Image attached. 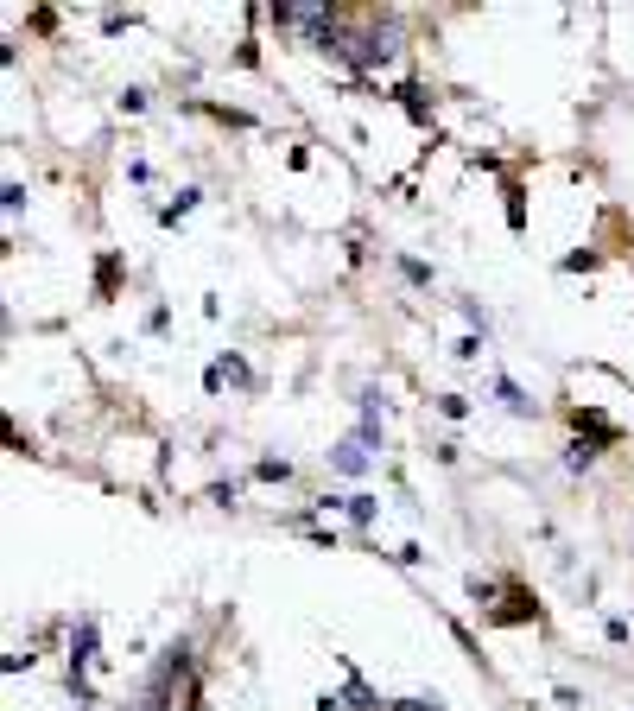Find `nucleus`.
Segmentation results:
<instances>
[{"instance_id":"f257e3e1","label":"nucleus","mask_w":634,"mask_h":711,"mask_svg":"<svg viewBox=\"0 0 634 711\" xmlns=\"http://www.w3.org/2000/svg\"><path fill=\"white\" fill-rule=\"evenodd\" d=\"M393 57H400V26H393V20H368L362 32H349V51H342V64L362 70V77L387 70Z\"/></svg>"},{"instance_id":"f03ea898","label":"nucleus","mask_w":634,"mask_h":711,"mask_svg":"<svg viewBox=\"0 0 634 711\" xmlns=\"http://www.w3.org/2000/svg\"><path fill=\"white\" fill-rule=\"evenodd\" d=\"M482 622H488V629H520V622H545V610H539V597H533L520 578H508V597L488 610Z\"/></svg>"},{"instance_id":"7ed1b4c3","label":"nucleus","mask_w":634,"mask_h":711,"mask_svg":"<svg viewBox=\"0 0 634 711\" xmlns=\"http://www.w3.org/2000/svg\"><path fill=\"white\" fill-rule=\"evenodd\" d=\"M96 648H102V622L96 616H77V622H70V642H63V673H89L96 667Z\"/></svg>"},{"instance_id":"20e7f679","label":"nucleus","mask_w":634,"mask_h":711,"mask_svg":"<svg viewBox=\"0 0 634 711\" xmlns=\"http://www.w3.org/2000/svg\"><path fill=\"white\" fill-rule=\"evenodd\" d=\"M203 388H209V394H223V388H254V369L241 363L235 349H216V363L203 369Z\"/></svg>"},{"instance_id":"39448f33","label":"nucleus","mask_w":634,"mask_h":711,"mask_svg":"<svg viewBox=\"0 0 634 711\" xmlns=\"http://www.w3.org/2000/svg\"><path fill=\"white\" fill-rule=\"evenodd\" d=\"M121 279H127V254L121 248H102L96 254V305H108L121 293Z\"/></svg>"},{"instance_id":"423d86ee","label":"nucleus","mask_w":634,"mask_h":711,"mask_svg":"<svg viewBox=\"0 0 634 711\" xmlns=\"http://www.w3.org/2000/svg\"><path fill=\"white\" fill-rule=\"evenodd\" d=\"M488 394H495V400H502V407H508L514 419H539V407H533V394H527V388H520L514 375H502V369H495V375H488Z\"/></svg>"},{"instance_id":"0eeeda50","label":"nucleus","mask_w":634,"mask_h":711,"mask_svg":"<svg viewBox=\"0 0 634 711\" xmlns=\"http://www.w3.org/2000/svg\"><path fill=\"white\" fill-rule=\"evenodd\" d=\"M324 458H330V470H336V476H368V470H375V451H362L356 439H336Z\"/></svg>"},{"instance_id":"6e6552de","label":"nucleus","mask_w":634,"mask_h":711,"mask_svg":"<svg viewBox=\"0 0 634 711\" xmlns=\"http://www.w3.org/2000/svg\"><path fill=\"white\" fill-rule=\"evenodd\" d=\"M342 515H349V527H356V534H368V527L381 521V495H368V489H349V495H342Z\"/></svg>"},{"instance_id":"1a4fd4ad","label":"nucleus","mask_w":634,"mask_h":711,"mask_svg":"<svg viewBox=\"0 0 634 711\" xmlns=\"http://www.w3.org/2000/svg\"><path fill=\"white\" fill-rule=\"evenodd\" d=\"M342 711H387V698H381L356 667H349V680H342Z\"/></svg>"},{"instance_id":"9d476101","label":"nucleus","mask_w":634,"mask_h":711,"mask_svg":"<svg viewBox=\"0 0 634 711\" xmlns=\"http://www.w3.org/2000/svg\"><path fill=\"white\" fill-rule=\"evenodd\" d=\"M463 591H469V604H476V610L488 616V610H495V604L508 597V578H488V572H469V578H463Z\"/></svg>"},{"instance_id":"9b49d317","label":"nucleus","mask_w":634,"mask_h":711,"mask_svg":"<svg viewBox=\"0 0 634 711\" xmlns=\"http://www.w3.org/2000/svg\"><path fill=\"white\" fill-rule=\"evenodd\" d=\"M197 203H203V184H178V197H172V203L159 210V223H165V229H172V223H184Z\"/></svg>"},{"instance_id":"f8f14e48","label":"nucleus","mask_w":634,"mask_h":711,"mask_svg":"<svg viewBox=\"0 0 634 711\" xmlns=\"http://www.w3.org/2000/svg\"><path fill=\"white\" fill-rule=\"evenodd\" d=\"M502 203H508V229L520 236V229H527V191H520V178L502 184Z\"/></svg>"},{"instance_id":"ddd939ff","label":"nucleus","mask_w":634,"mask_h":711,"mask_svg":"<svg viewBox=\"0 0 634 711\" xmlns=\"http://www.w3.org/2000/svg\"><path fill=\"white\" fill-rule=\"evenodd\" d=\"M596 458H603V451H596V445H590V439H571V445H565V458H558V464H565V470H571V476H584V470H590V464H596Z\"/></svg>"},{"instance_id":"4468645a","label":"nucleus","mask_w":634,"mask_h":711,"mask_svg":"<svg viewBox=\"0 0 634 711\" xmlns=\"http://www.w3.org/2000/svg\"><path fill=\"white\" fill-rule=\"evenodd\" d=\"M356 445H362V451H381V445H387V425H381V413H362V419H356Z\"/></svg>"},{"instance_id":"2eb2a0df","label":"nucleus","mask_w":634,"mask_h":711,"mask_svg":"<svg viewBox=\"0 0 634 711\" xmlns=\"http://www.w3.org/2000/svg\"><path fill=\"white\" fill-rule=\"evenodd\" d=\"M197 115H209V121H223V127H254V115L248 108H223V102H190Z\"/></svg>"},{"instance_id":"dca6fc26","label":"nucleus","mask_w":634,"mask_h":711,"mask_svg":"<svg viewBox=\"0 0 634 711\" xmlns=\"http://www.w3.org/2000/svg\"><path fill=\"white\" fill-rule=\"evenodd\" d=\"M393 267H400V279H406V287L432 293V267H426V261H412V254H393Z\"/></svg>"},{"instance_id":"f3484780","label":"nucleus","mask_w":634,"mask_h":711,"mask_svg":"<svg viewBox=\"0 0 634 711\" xmlns=\"http://www.w3.org/2000/svg\"><path fill=\"white\" fill-rule=\"evenodd\" d=\"M254 483H292V464L286 458H260L254 464Z\"/></svg>"},{"instance_id":"a211bd4d","label":"nucleus","mask_w":634,"mask_h":711,"mask_svg":"<svg viewBox=\"0 0 634 711\" xmlns=\"http://www.w3.org/2000/svg\"><path fill=\"white\" fill-rule=\"evenodd\" d=\"M590 267H603V254H596V248H578V254H558V273H590Z\"/></svg>"},{"instance_id":"6ab92c4d","label":"nucleus","mask_w":634,"mask_h":711,"mask_svg":"<svg viewBox=\"0 0 634 711\" xmlns=\"http://www.w3.org/2000/svg\"><path fill=\"white\" fill-rule=\"evenodd\" d=\"M438 413L444 419H469V394H438Z\"/></svg>"},{"instance_id":"aec40b11","label":"nucleus","mask_w":634,"mask_h":711,"mask_svg":"<svg viewBox=\"0 0 634 711\" xmlns=\"http://www.w3.org/2000/svg\"><path fill=\"white\" fill-rule=\"evenodd\" d=\"M114 108H121V115H147V90H121Z\"/></svg>"},{"instance_id":"412c9836","label":"nucleus","mask_w":634,"mask_h":711,"mask_svg":"<svg viewBox=\"0 0 634 711\" xmlns=\"http://www.w3.org/2000/svg\"><path fill=\"white\" fill-rule=\"evenodd\" d=\"M0 203H7V217H20V210H26V184H20V178H7V191H0Z\"/></svg>"},{"instance_id":"4be33fe9","label":"nucleus","mask_w":634,"mask_h":711,"mask_svg":"<svg viewBox=\"0 0 634 711\" xmlns=\"http://www.w3.org/2000/svg\"><path fill=\"white\" fill-rule=\"evenodd\" d=\"M451 356H457V363H482V337H457Z\"/></svg>"},{"instance_id":"5701e85b","label":"nucleus","mask_w":634,"mask_h":711,"mask_svg":"<svg viewBox=\"0 0 634 711\" xmlns=\"http://www.w3.org/2000/svg\"><path fill=\"white\" fill-rule=\"evenodd\" d=\"M603 635H609V642H615V648H628V642H634V629H628L621 616H609V622H603Z\"/></svg>"},{"instance_id":"b1692460","label":"nucleus","mask_w":634,"mask_h":711,"mask_svg":"<svg viewBox=\"0 0 634 711\" xmlns=\"http://www.w3.org/2000/svg\"><path fill=\"white\" fill-rule=\"evenodd\" d=\"M203 495H209V502H216V509H235V483H209Z\"/></svg>"},{"instance_id":"393cba45","label":"nucleus","mask_w":634,"mask_h":711,"mask_svg":"<svg viewBox=\"0 0 634 711\" xmlns=\"http://www.w3.org/2000/svg\"><path fill=\"white\" fill-rule=\"evenodd\" d=\"M165 330H172V312L153 305V312H147V337H165Z\"/></svg>"},{"instance_id":"a878e982","label":"nucleus","mask_w":634,"mask_h":711,"mask_svg":"<svg viewBox=\"0 0 634 711\" xmlns=\"http://www.w3.org/2000/svg\"><path fill=\"white\" fill-rule=\"evenodd\" d=\"M552 698L565 705V711H584V692H578V686H552Z\"/></svg>"},{"instance_id":"bb28decb","label":"nucleus","mask_w":634,"mask_h":711,"mask_svg":"<svg viewBox=\"0 0 634 711\" xmlns=\"http://www.w3.org/2000/svg\"><path fill=\"white\" fill-rule=\"evenodd\" d=\"M463 318H469V324H476V330H482V337H488V312H482V305H476V299H463Z\"/></svg>"}]
</instances>
